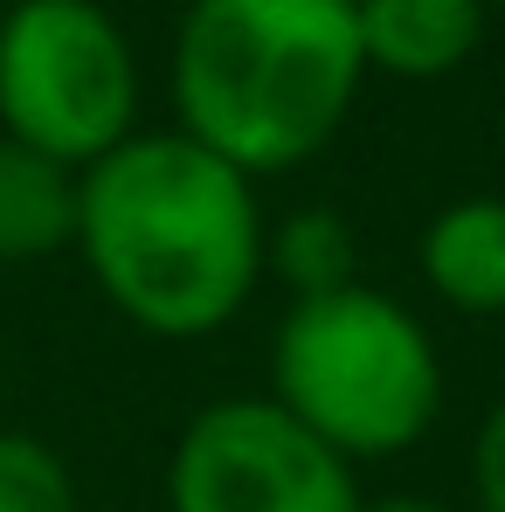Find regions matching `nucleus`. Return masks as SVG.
<instances>
[{
    "label": "nucleus",
    "instance_id": "nucleus-1",
    "mask_svg": "<svg viewBox=\"0 0 505 512\" xmlns=\"http://www.w3.org/2000/svg\"><path fill=\"white\" fill-rule=\"evenodd\" d=\"M263 194L187 132H132L77 173V263L146 340H208L263 284Z\"/></svg>",
    "mask_w": 505,
    "mask_h": 512
},
{
    "label": "nucleus",
    "instance_id": "nucleus-2",
    "mask_svg": "<svg viewBox=\"0 0 505 512\" xmlns=\"http://www.w3.org/2000/svg\"><path fill=\"white\" fill-rule=\"evenodd\" d=\"M173 132L250 180L319 160L346 132L367 56L353 0H187L173 21Z\"/></svg>",
    "mask_w": 505,
    "mask_h": 512
},
{
    "label": "nucleus",
    "instance_id": "nucleus-3",
    "mask_svg": "<svg viewBox=\"0 0 505 512\" xmlns=\"http://www.w3.org/2000/svg\"><path fill=\"white\" fill-rule=\"evenodd\" d=\"M263 374V395L346 464L402 457L443 416V353L429 326L367 277L291 298Z\"/></svg>",
    "mask_w": 505,
    "mask_h": 512
},
{
    "label": "nucleus",
    "instance_id": "nucleus-4",
    "mask_svg": "<svg viewBox=\"0 0 505 512\" xmlns=\"http://www.w3.org/2000/svg\"><path fill=\"white\" fill-rule=\"evenodd\" d=\"M139 132V56L104 0L0 7V139H21L70 173Z\"/></svg>",
    "mask_w": 505,
    "mask_h": 512
},
{
    "label": "nucleus",
    "instance_id": "nucleus-5",
    "mask_svg": "<svg viewBox=\"0 0 505 512\" xmlns=\"http://www.w3.org/2000/svg\"><path fill=\"white\" fill-rule=\"evenodd\" d=\"M167 512H360L353 464L270 395L194 409L167 450Z\"/></svg>",
    "mask_w": 505,
    "mask_h": 512
},
{
    "label": "nucleus",
    "instance_id": "nucleus-6",
    "mask_svg": "<svg viewBox=\"0 0 505 512\" xmlns=\"http://www.w3.org/2000/svg\"><path fill=\"white\" fill-rule=\"evenodd\" d=\"M367 77L443 84L485 42V0H353Z\"/></svg>",
    "mask_w": 505,
    "mask_h": 512
},
{
    "label": "nucleus",
    "instance_id": "nucleus-7",
    "mask_svg": "<svg viewBox=\"0 0 505 512\" xmlns=\"http://www.w3.org/2000/svg\"><path fill=\"white\" fill-rule=\"evenodd\" d=\"M416 270L436 305L464 319H505V194L443 201L422 222Z\"/></svg>",
    "mask_w": 505,
    "mask_h": 512
},
{
    "label": "nucleus",
    "instance_id": "nucleus-8",
    "mask_svg": "<svg viewBox=\"0 0 505 512\" xmlns=\"http://www.w3.org/2000/svg\"><path fill=\"white\" fill-rule=\"evenodd\" d=\"M77 243V173L21 139H0V263H49Z\"/></svg>",
    "mask_w": 505,
    "mask_h": 512
},
{
    "label": "nucleus",
    "instance_id": "nucleus-9",
    "mask_svg": "<svg viewBox=\"0 0 505 512\" xmlns=\"http://www.w3.org/2000/svg\"><path fill=\"white\" fill-rule=\"evenodd\" d=\"M263 277H284L291 298H319L339 284H360V236L339 208H291L263 236Z\"/></svg>",
    "mask_w": 505,
    "mask_h": 512
},
{
    "label": "nucleus",
    "instance_id": "nucleus-10",
    "mask_svg": "<svg viewBox=\"0 0 505 512\" xmlns=\"http://www.w3.org/2000/svg\"><path fill=\"white\" fill-rule=\"evenodd\" d=\"M0 512H84V492L49 436L0 429Z\"/></svg>",
    "mask_w": 505,
    "mask_h": 512
},
{
    "label": "nucleus",
    "instance_id": "nucleus-11",
    "mask_svg": "<svg viewBox=\"0 0 505 512\" xmlns=\"http://www.w3.org/2000/svg\"><path fill=\"white\" fill-rule=\"evenodd\" d=\"M471 506L505 512V395L471 429Z\"/></svg>",
    "mask_w": 505,
    "mask_h": 512
},
{
    "label": "nucleus",
    "instance_id": "nucleus-12",
    "mask_svg": "<svg viewBox=\"0 0 505 512\" xmlns=\"http://www.w3.org/2000/svg\"><path fill=\"white\" fill-rule=\"evenodd\" d=\"M360 512H457V506H443L429 492H381V499H360Z\"/></svg>",
    "mask_w": 505,
    "mask_h": 512
},
{
    "label": "nucleus",
    "instance_id": "nucleus-13",
    "mask_svg": "<svg viewBox=\"0 0 505 512\" xmlns=\"http://www.w3.org/2000/svg\"><path fill=\"white\" fill-rule=\"evenodd\" d=\"M485 7H505V0H485Z\"/></svg>",
    "mask_w": 505,
    "mask_h": 512
}]
</instances>
